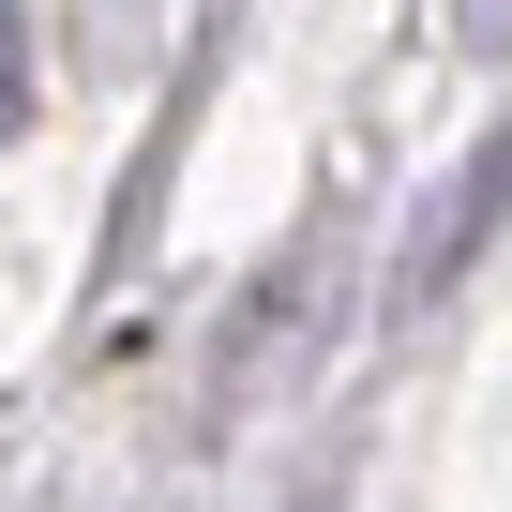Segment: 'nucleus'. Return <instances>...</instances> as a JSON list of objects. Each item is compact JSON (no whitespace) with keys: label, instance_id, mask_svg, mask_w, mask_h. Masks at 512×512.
Wrapping results in <instances>:
<instances>
[{"label":"nucleus","instance_id":"1","mask_svg":"<svg viewBox=\"0 0 512 512\" xmlns=\"http://www.w3.org/2000/svg\"><path fill=\"white\" fill-rule=\"evenodd\" d=\"M16 121H31V16L0 0V136H16Z\"/></svg>","mask_w":512,"mask_h":512},{"label":"nucleus","instance_id":"2","mask_svg":"<svg viewBox=\"0 0 512 512\" xmlns=\"http://www.w3.org/2000/svg\"><path fill=\"white\" fill-rule=\"evenodd\" d=\"M452 16H467V46H512V0H452Z\"/></svg>","mask_w":512,"mask_h":512}]
</instances>
